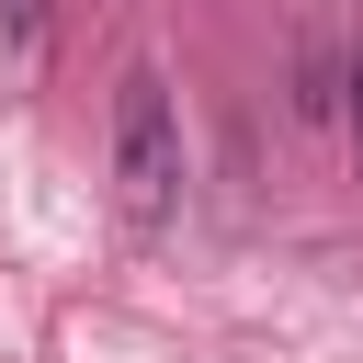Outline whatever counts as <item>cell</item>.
Wrapping results in <instances>:
<instances>
[{
  "label": "cell",
  "mask_w": 363,
  "mask_h": 363,
  "mask_svg": "<svg viewBox=\"0 0 363 363\" xmlns=\"http://www.w3.org/2000/svg\"><path fill=\"white\" fill-rule=\"evenodd\" d=\"M45 11H57V0H0V45L34 57V45H45Z\"/></svg>",
  "instance_id": "obj_3"
},
{
  "label": "cell",
  "mask_w": 363,
  "mask_h": 363,
  "mask_svg": "<svg viewBox=\"0 0 363 363\" xmlns=\"http://www.w3.org/2000/svg\"><path fill=\"white\" fill-rule=\"evenodd\" d=\"M113 182H125L136 227H159L182 204V113H170L159 68H125V91H113Z\"/></svg>",
  "instance_id": "obj_1"
},
{
  "label": "cell",
  "mask_w": 363,
  "mask_h": 363,
  "mask_svg": "<svg viewBox=\"0 0 363 363\" xmlns=\"http://www.w3.org/2000/svg\"><path fill=\"white\" fill-rule=\"evenodd\" d=\"M340 91H352V57H340L329 34H306V45H295V113H306V125H329V113H340Z\"/></svg>",
  "instance_id": "obj_2"
},
{
  "label": "cell",
  "mask_w": 363,
  "mask_h": 363,
  "mask_svg": "<svg viewBox=\"0 0 363 363\" xmlns=\"http://www.w3.org/2000/svg\"><path fill=\"white\" fill-rule=\"evenodd\" d=\"M340 136H352V170H363V45H352V91H340Z\"/></svg>",
  "instance_id": "obj_4"
}]
</instances>
